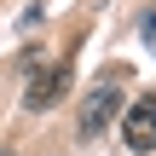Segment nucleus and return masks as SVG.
<instances>
[{
    "label": "nucleus",
    "instance_id": "f257e3e1",
    "mask_svg": "<svg viewBox=\"0 0 156 156\" xmlns=\"http://www.w3.org/2000/svg\"><path fill=\"white\" fill-rule=\"evenodd\" d=\"M116 116H122V87H116V75H104V81L81 98V139H98Z\"/></svg>",
    "mask_w": 156,
    "mask_h": 156
},
{
    "label": "nucleus",
    "instance_id": "f03ea898",
    "mask_svg": "<svg viewBox=\"0 0 156 156\" xmlns=\"http://www.w3.org/2000/svg\"><path fill=\"white\" fill-rule=\"evenodd\" d=\"M122 139L133 156H151L156 151V93H139L127 110H122Z\"/></svg>",
    "mask_w": 156,
    "mask_h": 156
},
{
    "label": "nucleus",
    "instance_id": "7ed1b4c3",
    "mask_svg": "<svg viewBox=\"0 0 156 156\" xmlns=\"http://www.w3.org/2000/svg\"><path fill=\"white\" fill-rule=\"evenodd\" d=\"M64 93H69V58H58L52 69H35V75H29V93H23V104L41 116V110H52Z\"/></svg>",
    "mask_w": 156,
    "mask_h": 156
},
{
    "label": "nucleus",
    "instance_id": "20e7f679",
    "mask_svg": "<svg viewBox=\"0 0 156 156\" xmlns=\"http://www.w3.org/2000/svg\"><path fill=\"white\" fill-rule=\"evenodd\" d=\"M139 29H145V41H156V12H145V17H139Z\"/></svg>",
    "mask_w": 156,
    "mask_h": 156
},
{
    "label": "nucleus",
    "instance_id": "39448f33",
    "mask_svg": "<svg viewBox=\"0 0 156 156\" xmlns=\"http://www.w3.org/2000/svg\"><path fill=\"white\" fill-rule=\"evenodd\" d=\"M0 156H17V151H0Z\"/></svg>",
    "mask_w": 156,
    "mask_h": 156
}]
</instances>
